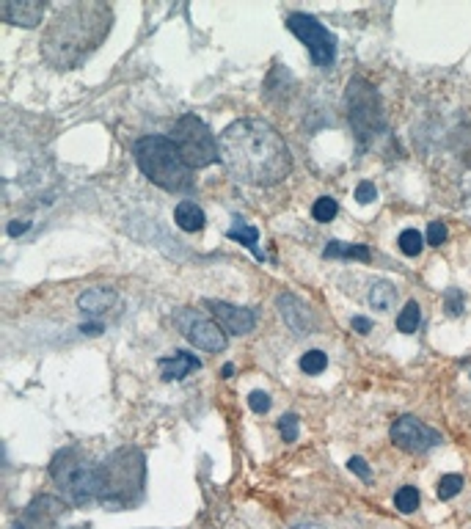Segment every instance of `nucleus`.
<instances>
[{"label": "nucleus", "instance_id": "4", "mask_svg": "<svg viewBox=\"0 0 471 529\" xmlns=\"http://www.w3.org/2000/svg\"><path fill=\"white\" fill-rule=\"evenodd\" d=\"M135 163L144 171V177L168 190V193H188L193 190V177L190 168L185 165L182 154L176 152L174 141L165 136H147L135 144Z\"/></svg>", "mask_w": 471, "mask_h": 529}, {"label": "nucleus", "instance_id": "9", "mask_svg": "<svg viewBox=\"0 0 471 529\" xmlns=\"http://www.w3.org/2000/svg\"><path fill=\"white\" fill-rule=\"evenodd\" d=\"M179 334L199 350L204 353H224L226 350V334L221 328V323L210 320L204 311L199 309H179L174 317Z\"/></svg>", "mask_w": 471, "mask_h": 529}, {"label": "nucleus", "instance_id": "34", "mask_svg": "<svg viewBox=\"0 0 471 529\" xmlns=\"http://www.w3.org/2000/svg\"><path fill=\"white\" fill-rule=\"evenodd\" d=\"M350 325H353L356 334H370V331H372V320H370V317H353Z\"/></svg>", "mask_w": 471, "mask_h": 529}, {"label": "nucleus", "instance_id": "26", "mask_svg": "<svg viewBox=\"0 0 471 529\" xmlns=\"http://www.w3.org/2000/svg\"><path fill=\"white\" fill-rule=\"evenodd\" d=\"M452 147H455V152H458V157H461L466 165H471V124L455 130V136H452Z\"/></svg>", "mask_w": 471, "mask_h": 529}, {"label": "nucleus", "instance_id": "18", "mask_svg": "<svg viewBox=\"0 0 471 529\" xmlns=\"http://www.w3.org/2000/svg\"><path fill=\"white\" fill-rule=\"evenodd\" d=\"M322 257H328V259H339V257H345V259H361V262H370V248L367 245H353V243H339V240H331L328 245H325V251H322Z\"/></svg>", "mask_w": 471, "mask_h": 529}, {"label": "nucleus", "instance_id": "3", "mask_svg": "<svg viewBox=\"0 0 471 529\" xmlns=\"http://www.w3.org/2000/svg\"><path fill=\"white\" fill-rule=\"evenodd\" d=\"M99 505L108 510H127L144 499L147 485V460L135 447H122L108 455L99 466Z\"/></svg>", "mask_w": 471, "mask_h": 529}, {"label": "nucleus", "instance_id": "14", "mask_svg": "<svg viewBox=\"0 0 471 529\" xmlns=\"http://www.w3.org/2000/svg\"><path fill=\"white\" fill-rule=\"evenodd\" d=\"M47 11V0H6L0 3V14L6 22L19 28H36Z\"/></svg>", "mask_w": 471, "mask_h": 529}, {"label": "nucleus", "instance_id": "20", "mask_svg": "<svg viewBox=\"0 0 471 529\" xmlns=\"http://www.w3.org/2000/svg\"><path fill=\"white\" fill-rule=\"evenodd\" d=\"M235 221L237 224L229 229V237L237 240L240 245H245V248H248L256 259H265V254H262V251H259V245H256V243H259V231H256L254 227H248V224H242L240 218H235Z\"/></svg>", "mask_w": 471, "mask_h": 529}, {"label": "nucleus", "instance_id": "16", "mask_svg": "<svg viewBox=\"0 0 471 529\" xmlns=\"http://www.w3.org/2000/svg\"><path fill=\"white\" fill-rule=\"evenodd\" d=\"M116 306V293L110 287H88L78 295V309L88 317H99Z\"/></svg>", "mask_w": 471, "mask_h": 529}, {"label": "nucleus", "instance_id": "12", "mask_svg": "<svg viewBox=\"0 0 471 529\" xmlns=\"http://www.w3.org/2000/svg\"><path fill=\"white\" fill-rule=\"evenodd\" d=\"M276 309H279L281 320L287 323V328H290L295 336H306V334H314L317 323H314L312 309H309L306 303L301 301L298 295H292V293H281V295L276 298Z\"/></svg>", "mask_w": 471, "mask_h": 529}, {"label": "nucleus", "instance_id": "38", "mask_svg": "<svg viewBox=\"0 0 471 529\" xmlns=\"http://www.w3.org/2000/svg\"><path fill=\"white\" fill-rule=\"evenodd\" d=\"M232 375H235V364H226L224 367V378H232Z\"/></svg>", "mask_w": 471, "mask_h": 529}, {"label": "nucleus", "instance_id": "35", "mask_svg": "<svg viewBox=\"0 0 471 529\" xmlns=\"http://www.w3.org/2000/svg\"><path fill=\"white\" fill-rule=\"evenodd\" d=\"M102 331H105L102 323H83V325H80V334H85V336H99Z\"/></svg>", "mask_w": 471, "mask_h": 529}, {"label": "nucleus", "instance_id": "30", "mask_svg": "<svg viewBox=\"0 0 471 529\" xmlns=\"http://www.w3.org/2000/svg\"><path fill=\"white\" fill-rule=\"evenodd\" d=\"M248 405H251V411L254 414H267L270 411V405H273V400H270V394L267 391H251L248 394Z\"/></svg>", "mask_w": 471, "mask_h": 529}, {"label": "nucleus", "instance_id": "29", "mask_svg": "<svg viewBox=\"0 0 471 529\" xmlns=\"http://www.w3.org/2000/svg\"><path fill=\"white\" fill-rule=\"evenodd\" d=\"M444 303H447V314L449 317H461L463 314V306H466V298H463V293L461 290H447L444 293Z\"/></svg>", "mask_w": 471, "mask_h": 529}, {"label": "nucleus", "instance_id": "25", "mask_svg": "<svg viewBox=\"0 0 471 529\" xmlns=\"http://www.w3.org/2000/svg\"><path fill=\"white\" fill-rule=\"evenodd\" d=\"M461 491H463V477H461V474H444V477L438 480V485H436V494H438L441 502L458 496Z\"/></svg>", "mask_w": 471, "mask_h": 529}, {"label": "nucleus", "instance_id": "5", "mask_svg": "<svg viewBox=\"0 0 471 529\" xmlns=\"http://www.w3.org/2000/svg\"><path fill=\"white\" fill-rule=\"evenodd\" d=\"M50 477L78 507L99 499V471L78 447L58 450L50 460Z\"/></svg>", "mask_w": 471, "mask_h": 529}, {"label": "nucleus", "instance_id": "24", "mask_svg": "<svg viewBox=\"0 0 471 529\" xmlns=\"http://www.w3.org/2000/svg\"><path fill=\"white\" fill-rule=\"evenodd\" d=\"M397 243H399V251H402L405 257H419L422 248H424V237H422L416 229H405Z\"/></svg>", "mask_w": 471, "mask_h": 529}, {"label": "nucleus", "instance_id": "22", "mask_svg": "<svg viewBox=\"0 0 471 529\" xmlns=\"http://www.w3.org/2000/svg\"><path fill=\"white\" fill-rule=\"evenodd\" d=\"M419 502H422V496H419V491H416L413 485H402V488L394 494V507H397L399 513H413V510L419 507Z\"/></svg>", "mask_w": 471, "mask_h": 529}, {"label": "nucleus", "instance_id": "31", "mask_svg": "<svg viewBox=\"0 0 471 529\" xmlns=\"http://www.w3.org/2000/svg\"><path fill=\"white\" fill-rule=\"evenodd\" d=\"M378 199V188L372 185V182H358V188H356V202L358 204H370V202H375Z\"/></svg>", "mask_w": 471, "mask_h": 529}, {"label": "nucleus", "instance_id": "21", "mask_svg": "<svg viewBox=\"0 0 471 529\" xmlns=\"http://www.w3.org/2000/svg\"><path fill=\"white\" fill-rule=\"evenodd\" d=\"M419 320H422V309H419V303L408 301L405 303V309L397 314V331H402V334H413V331L419 328Z\"/></svg>", "mask_w": 471, "mask_h": 529}, {"label": "nucleus", "instance_id": "17", "mask_svg": "<svg viewBox=\"0 0 471 529\" xmlns=\"http://www.w3.org/2000/svg\"><path fill=\"white\" fill-rule=\"evenodd\" d=\"M174 221H176V227L182 229V231H199V229H204V210L196 202L185 199V202L176 204Z\"/></svg>", "mask_w": 471, "mask_h": 529}, {"label": "nucleus", "instance_id": "36", "mask_svg": "<svg viewBox=\"0 0 471 529\" xmlns=\"http://www.w3.org/2000/svg\"><path fill=\"white\" fill-rule=\"evenodd\" d=\"M28 229H31V221H11V224H8V234H11V237H19V234H25Z\"/></svg>", "mask_w": 471, "mask_h": 529}, {"label": "nucleus", "instance_id": "6", "mask_svg": "<svg viewBox=\"0 0 471 529\" xmlns=\"http://www.w3.org/2000/svg\"><path fill=\"white\" fill-rule=\"evenodd\" d=\"M345 102H347V119H350L356 141L361 147L372 144L383 133V108H381V97L375 86H370L361 77H353L347 83Z\"/></svg>", "mask_w": 471, "mask_h": 529}, {"label": "nucleus", "instance_id": "19", "mask_svg": "<svg viewBox=\"0 0 471 529\" xmlns=\"http://www.w3.org/2000/svg\"><path fill=\"white\" fill-rule=\"evenodd\" d=\"M397 301V287H394L392 282H386V279H381V282H375L372 287H370V306L372 309H378V311H389Z\"/></svg>", "mask_w": 471, "mask_h": 529}, {"label": "nucleus", "instance_id": "27", "mask_svg": "<svg viewBox=\"0 0 471 529\" xmlns=\"http://www.w3.org/2000/svg\"><path fill=\"white\" fill-rule=\"evenodd\" d=\"M325 367H328V356L322 350H309V353L301 356V370L306 375H320Z\"/></svg>", "mask_w": 471, "mask_h": 529}, {"label": "nucleus", "instance_id": "28", "mask_svg": "<svg viewBox=\"0 0 471 529\" xmlns=\"http://www.w3.org/2000/svg\"><path fill=\"white\" fill-rule=\"evenodd\" d=\"M279 433H281V439H284L287 444L298 441V433H301V428H298V416H295V414H284V416L279 419Z\"/></svg>", "mask_w": 471, "mask_h": 529}, {"label": "nucleus", "instance_id": "8", "mask_svg": "<svg viewBox=\"0 0 471 529\" xmlns=\"http://www.w3.org/2000/svg\"><path fill=\"white\" fill-rule=\"evenodd\" d=\"M287 28L306 44L314 67H320V70H333V64H336V36H333L322 22H317L309 14L295 11V14L287 17Z\"/></svg>", "mask_w": 471, "mask_h": 529}, {"label": "nucleus", "instance_id": "10", "mask_svg": "<svg viewBox=\"0 0 471 529\" xmlns=\"http://www.w3.org/2000/svg\"><path fill=\"white\" fill-rule=\"evenodd\" d=\"M389 436H392V441L399 450L413 453V455L427 453V450H433V447L441 444V433L433 430V428H427V425L419 422L416 416H399L392 425Z\"/></svg>", "mask_w": 471, "mask_h": 529}, {"label": "nucleus", "instance_id": "37", "mask_svg": "<svg viewBox=\"0 0 471 529\" xmlns=\"http://www.w3.org/2000/svg\"><path fill=\"white\" fill-rule=\"evenodd\" d=\"M292 529H322V524H317V521H301V524H295Z\"/></svg>", "mask_w": 471, "mask_h": 529}, {"label": "nucleus", "instance_id": "32", "mask_svg": "<svg viewBox=\"0 0 471 529\" xmlns=\"http://www.w3.org/2000/svg\"><path fill=\"white\" fill-rule=\"evenodd\" d=\"M347 469H350L353 474H358L361 480H370V477H372V469H370V463H367L361 455H353V457L347 460Z\"/></svg>", "mask_w": 471, "mask_h": 529}, {"label": "nucleus", "instance_id": "13", "mask_svg": "<svg viewBox=\"0 0 471 529\" xmlns=\"http://www.w3.org/2000/svg\"><path fill=\"white\" fill-rule=\"evenodd\" d=\"M207 309L215 314V320L221 323L224 331L229 334H251L256 328V311L254 309H242V306H235V303H226V301H207Z\"/></svg>", "mask_w": 471, "mask_h": 529}, {"label": "nucleus", "instance_id": "7", "mask_svg": "<svg viewBox=\"0 0 471 529\" xmlns=\"http://www.w3.org/2000/svg\"><path fill=\"white\" fill-rule=\"evenodd\" d=\"M171 141H174L176 152L182 154V160H185L188 168H204V165H213V163L221 157V154H218L215 136H213L210 127H207L199 116H193V113L182 116V119L174 124Z\"/></svg>", "mask_w": 471, "mask_h": 529}, {"label": "nucleus", "instance_id": "23", "mask_svg": "<svg viewBox=\"0 0 471 529\" xmlns=\"http://www.w3.org/2000/svg\"><path fill=\"white\" fill-rule=\"evenodd\" d=\"M336 213H339V204H336V199H331V196H320L312 207V215L317 224H331V221L336 218Z\"/></svg>", "mask_w": 471, "mask_h": 529}, {"label": "nucleus", "instance_id": "33", "mask_svg": "<svg viewBox=\"0 0 471 529\" xmlns=\"http://www.w3.org/2000/svg\"><path fill=\"white\" fill-rule=\"evenodd\" d=\"M430 245H441V243H447V227L441 224V221H433L430 227H427V237H424Z\"/></svg>", "mask_w": 471, "mask_h": 529}, {"label": "nucleus", "instance_id": "11", "mask_svg": "<svg viewBox=\"0 0 471 529\" xmlns=\"http://www.w3.org/2000/svg\"><path fill=\"white\" fill-rule=\"evenodd\" d=\"M64 516H67V502L56 499V496H36L25 513H22V524L25 529H64Z\"/></svg>", "mask_w": 471, "mask_h": 529}, {"label": "nucleus", "instance_id": "15", "mask_svg": "<svg viewBox=\"0 0 471 529\" xmlns=\"http://www.w3.org/2000/svg\"><path fill=\"white\" fill-rule=\"evenodd\" d=\"M157 370H160V378L163 380H182L188 373L201 370V361H199V356H193L188 350H176L171 356L157 359Z\"/></svg>", "mask_w": 471, "mask_h": 529}, {"label": "nucleus", "instance_id": "1", "mask_svg": "<svg viewBox=\"0 0 471 529\" xmlns=\"http://www.w3.org/2000/svg\"><path fill=\"white\" fill-rule=\"evenodd\" d=\"M226 171L242 185L270 188L292 171V154L281 133L265 119H237L218 141Z\"/></svg>", "mask_w": 471, "mask_h": 529}, {"label": "nucleus", "instance_id": "39", "mask_svg": "<svg viewBox=\"0 0 471 529\" xmlns=\"http://www.w3.org/2000/svg\"><path fill=\"white\" fill-rule=\"evenodd\" d=\"M14 529H25V527H14Z\"/></svg>", "mask_w": 471, "mask_h": 529}, {"label": "nucleus", "instance_id": "2", "mask_svg": "<svg viewBox=\"0 0 471 529\" xmlns=\"http://www.w3.org/2000/svg\"><path fill=\"white\" fill-rule=\"evenodd\" d=\"M113 25V11L99 0L64 6L42 33V56L56 70H78L105 42Z\"/></svg>", "mask_w": 471, "mask_h": 529}]
</instances>
